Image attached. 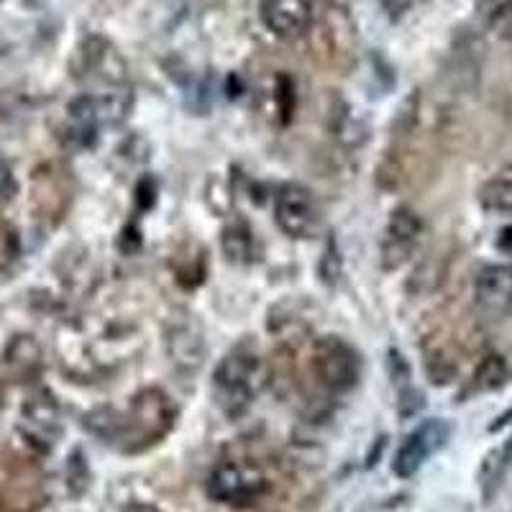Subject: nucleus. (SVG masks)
<instances>
[{"label": "nucleus", "mask_w": 512, "mask_h": 512, "mask_svg": "<svg viewBox=\"0 0 512 512\" xmlns=\"http://www.w3.org/2000/svg\"><path fill=\"white\" fill-rule=\"evenodd\" d=\"M267 387V367L251 351H233L216 367L213 397L228 418H239Z\"/></svg>", "instance_id": "obj_1"}, {"label": "nucleus", "mask_w": 512, "mask_h": 512, "mask_svg": "<svg viewBox=\"0 0 512 512\" xmlns=\"http://www.w3.org/2000/svg\"><path fill=\"white\" fill-rule=\"evenodd\" d=\"M313 372L333 395L354 390L361 377V361L354 346L338 336H320L313 346Z\"/></svg>", "instance_id": "obj_2"}, {"label": "nucleus", "mask_w": 512, "mask_h": 512, "mask_svg": "<svg viewBox=\"0 0 512 512\" xmlns=\"http://www.w3.org/2000/svg\"><path fill=\"white\" fill-rule=\"evenodd\" d=\"M274 221L290 239H313L320 231V210L308 187L282 185L274 195Z\"/></svg>", "instance_id": "obj_3"}, {"label": "nucleus", "mask_w": 512, "mask_h": 512, "mask_svg": "<svg viewBox=\"0 0 512 512\" xmlns=\"http://www.w3.org/2000/svg\"><path fill=\"white\" fill-rule=\"evenodd\" d=\"M448 438H451V425L446 420H423L413 433H408V438L400 443V448H397L395 461H392V472L400 479L415 477L423 469L425 461L446 446Z\"/></svg>", "instance_id": "obj_4"}, {"label": "nucleus", "mask_w": 512, "mask_h": 512, "mask_svg": "<svg viewBox=\"0 0 512 512\" xmlns=\"http://www.w3.org/2000/svg\"><path fill=\"white\" fill-rule=\"evenodd\" d=\"M267 492V479L259 469L244 464H221L208 479V495L223 505H251Z\"/></svg>", "instance_id": "obj_5"}, {"label": "nucleus", "mask_w": 512, "mask_h": 512, "mask_svg": "<svg viewBox=\"0 0 512 512\" xmlns=\"http://www.w3.org/2000/svg\"><path fill=\"white\" fill-rule=\"evenodd\" d=\"M474 303L479 313L492 320L507 318L512 313V267L510 264H489L477 274L474 282Z\"/></svg>", "instance_id": "obj_6"}, {"label": "nucleus", "mask_w": 512, "mask_h": 512, "mask_svg": "<svg viewBox=\"0 0 512 512\" xmlns=\"http://www.w3.org/2000/svg\"><path fill=\"white\" fill-rule=\"evenodd\" d=\"M423 223L415 216L410 208H397L392 213L387 231L382 239V267L384 269H397L408 262L413 254L415 244L420 239Z\"/></svg>", "instance_id": "obj_7"}, {"label": "nucleus", "mask_w": 512, "mask_h": 512, "mask_svg": "<svg viewBox=\"0 0 512 512\" xmlns=\"http://www.w3.org/2000/svg\"><path fill=\"white\" fill-rule=\"evenodd\" d=\"M262 21L280 39H300L313 24L310 0H264Z\"/></svg>", "instance_id": "obj_8"}, {"label": "nucleus", "mask_w": 512, "mask_h": 512, "mask_svg": "<svg viewBox=\"0 0 512 512\" xmlns=\"http://www.w3.org/2000/svg\"><path fill=\"white\" fill-rule=\"evenodd\" d=\"M479 203L495 216H512V164L497 169L479 190Z\"/></svg>", "instance_id": "obj_9"}, {"label": "nucleus", "mask_w": 512, "mask_h": 512, "mask_svg": "<svg viewBox=\"0 0 512 512\" xmlns=\"http://www.w3.org/2000/svg\"><path fill=\"white\" fill-rule=\"evenodd\" d=\"M474 11L482 26L512 36V0H477Z\"/></svg>", "instance_id": "obj_10"}, {"label": "nucleus", "mask_w": 512, "mask_h": 512, "mask_svg": "<svg viewBox=\"0 0 512 512\" xmlns=\"http://www.w3.org/2000/svg\"><path fill=\"white\" fill-rule=\"evenodd\" d=\"M510 379V367H507V361L502 356H487L482 361V367L477 369L474 374V384H477V390H497L502 384Z\"/></svg>", "instance_id": "obj_11"}, {"label": "nucleus", "mask_w": 512, "mask_h": 512, "mask_svg": "<svg viewBox=\"0 0 512 512\" xmlns=\"http://www.w3.org/2000/svg\"><path fill=\"white\" fill-rule=\"evenodd\" d=\"M223 241H233V246H226V254H228V259H241V256H249V244H251V236L246 231H241V233H236V231H231V233H226V239Z\"/></svg>", "instance_id": "obj_12"}, {"label": "nucleus", "mask_w": 512, "mask_h": 512, "mask_svg": "<svg viewBox=\"0 0 512 512\" xmlns=\"http://www.w3.org/2000/svg\"><path fill=\"white\" fill-rule=\"evenodd\" d=\"M16 192V177L6 159L0 157V200H11Z\"/></svg>", "instance_id": "obj_13"}, {"label": "nucleus", "mask_w": 512, "mask_h": 512, "mask_svg": "<svg viewBox=\"0 0 512 512\" xmlns=\"http://www.w3.org/2000/svg\"><path fill=\"white\" fill-rule=\"evenodd\" d=\"M379 3H382L384 13H387L392 21H397V18H402L405 13L410 11V8H413L415 0H379Z\"/></svg>", "instance_id": "obj_14"}, {"label": "nucleus", "mask_w": 512, "mask_h": 512, "mask_svg": "<svg viewBox=\"0 0 512 512\" xmlns=\"http://www.w3.org/2000/svg\"><path fill=\"white\" fill-rule=\"evenodd\" d=\"M123 512H159V510L152 505H144V502H134V505H128Z\"/></svg>", "instance_id": "obj_15"}, {"label": "nucleus", "mask_w": 512, "mask_h": 512, "mask_svg": "<svg viewBox=\"0 0 512 512\" xmlns=\"http://www.w3.org/2000/svg\"><path fill=\"white\" fill-rule=\"evenodd\" d=\"M0 3H3V0H0Z\"/></svg>", "instance_id": "obj_16"}]
</instances>
